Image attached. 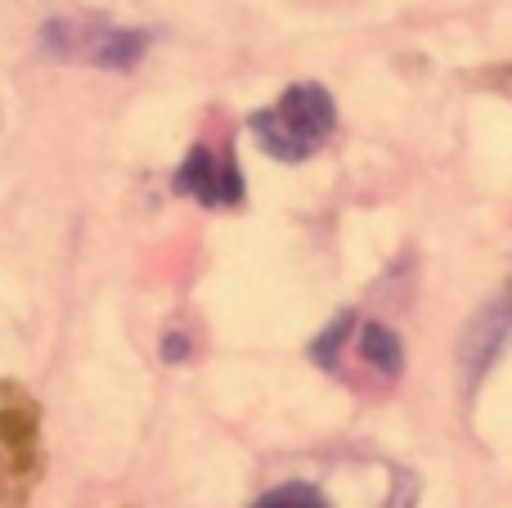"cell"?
I'll return each mask as SVG.
<instances>
[{"instance_id": "6", "label": "cell", "mask_w": 512, "mask_h": 508, "mask_svg": "<svg viewBox=\"0 0 512 508\" xmlns=\"http://www.w3.org/2000/svg\"><path fill=\"white\" fill-rule=\"evenodd\" d=\"M252 508H333V504H328L324 495L315 491V486H306V482H288V486H274V491H265Z\"/></svg>"}, {"instance_id": "7", "label": "cell", "mask_w": 512, "mask_h": 508, "mask_svg": "<svg viewBox=\"0 0 512 508\" xmlns=\"http://www.w3.org/2000/svg\"><path fill=\"white\" fill-rule=\"evenodd\" d=\"M351 320H355V315H351V311H342V315H337V320L328 324V329L315 338V347H310V356H315L324 369H333V360H337V351H342V342H346V329H351Z\"/></svg>"}, {"instance_id": "5", "label": "cell", "mask_w": 512, "mask_h": 508, "mask_svg": "<svg viewBox=\"0 0 512 508\" xmlns=\"http://www.w3.org/2000/svg\"><path fill=\"white\" fill-rule=\"evenodd\" d=\"M360 351L369 365H378L382 374L396 378L400 365H405V347H400V338L387 329V324H364V338H360Z\"/></svg>"}, {"instance_id": "4", "label": "cell", "mask_w": 512, "mask_h": 508, "mask_svg": "<svg viewBox=\"0 0 512 508\" xmlns=\"http://www.w3.org/2000/svg\"><path fill=\"white\" fill-rule=\"evenodd\" d=\"M512 338V288L495 302H486L477 315H472L468 333H463V347H459V365H463V383L468 392L477 387V378H486V369L499 360V351L508 347Z\"/></svg>"}, {"instance_id": "8", "label": "cell", "mask_w": 512, "mask_h": 508, "mask_svg": "<svg viewBox=\"0 0 512 508\" xmlns=\"http://www.w3.org/2000/svg\"><path fill=\"white\" fill-rule=\"evenodd\" d=\"M162 360H167V365L189 360V338L185 333H167V338H162Z\"/></svg>"}, {"instance_id": "2", "label": "cell", "mask_w": 512, "mask_h": 508, "mask_svg": "<svg viewBox=\"0 0 512 508\" xmlns=\"http://www.w3.org/2000/svg\"><path fill=\"white\" fill-rule=\"evenodd\" d=\"M36 437H41V410L14 383H0V495L23 500L36 482Z\"/></svg>"}, {"instance_id": "3", "label": "cell", "mask_w": 512, "mask_h": 508, "mask_svg": "<svg viewBox=\"0 0 512 508\" xmlns=\"http://www.w3.org/2000/svg\"><path fill=\"white\" fill-rule=\"evenodd\" d=\"M176 189L189 198H198L203 207H230L243 198V176L234 167L230 153H216L207 144H194L189 158L176 171Z\"/></svg>"}, {"instance_id": "1", "label": "cell", "mask_w": 512, "mask_h": 508, "mask_svg": "<svg viewBox=\"0 0 512 508\" xmlns=\"http://www.w3.org/2000/svg\"><path fill=\"white\" fill-rule=\"evenodd\" d=\"M248 126H252V135L261 140V149L270 153V158L301 162L333 135L337 108H333V95H328L324 86H315V81H297V86H288L279 95V104L252 113Z\"/></svg>"}]
</instances>
